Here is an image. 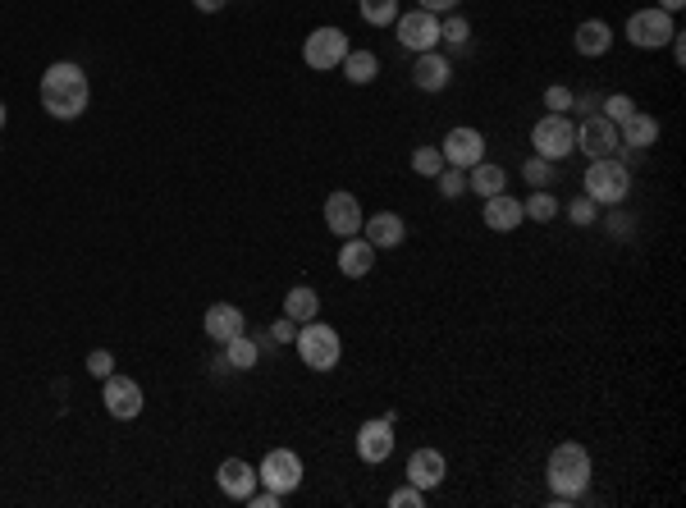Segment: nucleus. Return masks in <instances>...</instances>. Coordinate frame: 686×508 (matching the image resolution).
Wrapping results in <instances>:
<instances>
[{
  "label": "nucleus",
  "instance_id": "obj_1",
  "mask_svg": "<svg viewBox=\"0 0 686 508\" xmlns=\"http://www.w3.org/2000/svg\"><path fill=\"white\" fill-rule=\"evenodd\" d=\"M37 97H42V110L51 119H78L92 101V87H87V74L74 65V60H60L42 74L37 83Z\"/></svg>",
  "mask_w": 686,
  "mask_h": 508
},
{
  "label": "nucleus",
  "instance_id": "obj_2",
  "mask_svg": "<svg viewBox=\"0 0 686 508\" xmlns=\"http://www.w3.org/2000/svg\"><path fill=\"white\" fill-rule=\"evenodd\" d=\"M545 476H549V490H554V504L558 508H568L577 504V495H586L590 486V454H586V444H558L554 454H549L545 463Z\"/></svg>",
  "mask_w": 686,
  "mask_h": 508
},
{
  "label": "nucleus",
  "instance_id": "obj_3",
  "mask_svg": "<svg viewBox=\"0 0 686 508\" xmlns=\"http://www.w3.org/2000/svg\"><path fill=\"white\" fill-rule=\"evenodd\" d=\"M632 193V170L618 161V156H600V161H590L586 170V197L595 206H622Z\"/></svg>",
  "mask_w": 686,
  "mask_h": 508
},
{
  "label": "nucleus",
  "instance_id": "obj_4",
  "mask_svg": "<svg viewBox=\"0 0 686 508\" xmlns=\"http://www.w3.org/2000/svg\"><path fill=\"white\" fill-rule=\"evenodd\" d=\"M298 357H302V367L311 371H334L339 367V357H343V344H339V330H330L325 321H307L298 325Z\"/></svg>",
  "mask_w": 686,
  "mask_h": 508
},
{
  "label": "nucleus",
  "instance_id": "obj_5",
  "mask_svg": "<svg viewBox=\"0 0 686 508\" xmlns=\"http://www.w3.org/2000/svg\"><path fill=\"white\" fill-rule=\"evenodd\" d=\"M531 147H536V156H545V161H563V156L577 152V124H572L568 115H545L536 119V129H531Z\"/></svg>",
  "mask_w": 686,
  "mask_h": 508
},
{
  "label": "nucleus",
  "instance_id": "obj_6",
  "mask_svg": "<svg viewBox=\"0 0 686 508\" xmlns=\"http://www.w3.org/2000/svg\"><path fill=\"white\" fill-rule=\"evenodd\" d=\"M257 486L275 490V495H293L302 486V458L293 449H270L261 458V472H257Z\"/></svg>",
  "mask_w": 686,
  "mask_h": 508
},
{
  "label": "nucleus",
  "instance_id": "obj_7",
  "mask_svg": "<svg viewBox=\"0 0 686 508\" xmlns=\"http://www.w3.org/2000/svg\"><path fill=\"white\" fill-rule=\"evenodd\" d=\"M101 403H106V412L115 417V422H133L147 399H142V385H138V380L115 376V371H110V376L101 380Z\"/></svg>",
  "mask_w": 686,
  "mask_h": 508
},
{
  "label": "nucleus",
  "instance_id": "obj_8",
  "mask_svg": "<svg viewBox=\"0 0 686 508\" xmlns=\"http://www.w3.org/2000/svg\"><path fill=\"white\" fill-rule=\"evenodd\" d=\"M398 28V42L408 46V51H440V14L430 10H408L403 19H394Z\"/></svg>",
  "mask_w": 686,
  "mask_h": 508
},
{
  "label": "nucleus",
  "instance_id": "obj_9",
  "mask_svg": "<svg viewBox=\"0 0 686 508\" xmlns=\"http://www.w3.org/2000/svg\"><path fill=\"white\" fill-rule=\"evenodd\" d=\"M673 19H668L659 5H650V10H636L632 19H627V42L641 46V51H654V46H668V37H673Z\"/></svg>",
  "mask_w": 686,
  "mask_h": 508
},
{
  "label": "nucleus",
  "instance_id": "obj_10",
  "mask_svg": "<svg viewBox=\"0 0 686 508\" xmlns=\"http://www.w3.org/2000/svg\"><path fill=\"white\" fill-rule=\"evenodd\" d=\"M348 51H353V46H348V37H343L339 28H316V33L307 37V46H302V60H307L311 69L330 74V69L343 65V55Z\"/></svg>",
  "mask_w": 686,
  "mask_h": 508
},
{
  "label": "nucleus",
  "instance_id": "obj_11",
  "mask_svg": "<svg viewBox=\"0 0 686 508\" xmlns=\"http://www.w3.org/2000/svg\"><path fill=\"white\" fill-rule=\"evenodd\" d=\"M622 142H618V124H609L604 115H586L577 124V152H586L590 161H600V156H613Z\"/></svg>",
  "mask_w": 686,
  "mask_h": 508
},
{
  "label": "nucleus",
  "instance_id": "obj_12",
  "mask_svg": "<svg viewBox=\"0 0 686 508\" xmlns=\"http://www.w3.org/2000/svg\"><path fill=\"white\" fill-rule=\"evenodd\" d=\"M444 165H453V170H472L476 161H485V138L481 129H449V138H444Z\"/></svg>",
  "mask_w": 686,
  "mask_h": 508
},
{
  "label": "nucleus",
  "instance_id": "obj_13",
  "mask_svg": "<svg viewBox=\"0 0 686 508\" xmlns=\"http://www.w3.org/2000/svg\"><path fill=\"white\" fill-rule=\"evenodd\" d=\"M394 454V417H376V422L357 426V458L362 463H385Z\"/></svg>",
  "mask_w": 686,
  "mask_h": 508
},
{
  "label": "nucleus",
  "instance_id": "obj_14",
  "mask_svg": "<svg viewBox=\"0 0 686 508\" xmlns=\"http://www.w3.org/2000/svg\"><path fill=\"white\" fill-rule=\"evenodd\" d=\"M362 206H357V197L353 193H330L325 197V225H330V234H339V238H353V234H362Z\"/></svg>",
  "mask_w": 686,
  "mask_h": 508
},
{
  "label": "nucleus",
  "instance_id": "obj_15",
  "mask_svg": "<svg viewBox=\"0 0 686 508\" xmlns=\"http://www.w3.org/2000/svg\"><path fill=\"white\" fill-rule=\"evenodd\" d=\"M362 229H366V243L376 252H385V248H403V238H408V225H403V216H394V211H376L371 220H362Z\"/></svg>",
  "mask_w": 686,
  "mask_h": 508
},
{
  "label": "nucleus",
  "instance_id": "obj_16",
  "mask_svg": "<svg viewBox=\"0 0 686 508\" xmlns=\"http://www.w3.org/2000/svg\"><path fill=\"white\" fill-rule=\"evenodd\" d=\"M412 83H417L421 92H444V87L453 83L449 55H440V51H421V55H417V65H412Z\"/></svg>",
  "mask_w": 686,
  "mask_h": 508
},
{
  "label": "nucleus",
  "instance_id": "obj_17",
  "mask_svg": "<svg viewBox=\"0 0 686 508\" xmlns=\"http://www.w3.org/2000/svg\"><path fill=\"white\" fill-rule=\"evenodd\" d=\"M215 481H220V495H229V499L243 504V499L257 490V467L243 463V458H225L220 472H215Z\"/></svg>",
  "mask_w": 686,
  "mask_h": 508
},
{
  "label": "nucleus",
  "instance_id": "obj_18",
  "mask_svg": "<svg viewBox=\"0 0 686 508\" xmlns=\"http://www.w3.org/2000/svg\"><path fill=\"white\" fill-rule=\"evenodd\" d=\"M481 220L494 229V234H513V229L526 220V211H522V202H517L513 193H494V197H485V216Z\"/></svg>",
  "mask_w": 686,
  "mask_h": 508
},
{
  "label": "nucleus",
  "instance_id": "obj_19",
  "mask_svg": "<svg viewBox=\"0 0 686 508\" xmlns=\"http://www.w3.org/2000/svg\"><path fill=\"white\" fill-rule=\"evenodd\" d=\"M449 476V463H444L440 449H417V454L408 458V481L421 490H435Z\"/></svg>",
  "mask_w": 686,
  "mask_h": 508
},
{
  "label": "nucleus",
  "instance_id": "obj_20",
  "mask_svg": "<svg viewBox=\"0 0 686 508\" xmlns=\"http://www.w3.org/2000/svg\"><path fill=\"white\" fill-rule=\"evenodd\" d=\"M371 266H376V248H371V243H366L362 234L343 238V248H339V271L348 275V280H362V275H371Z\"/></svg>",
  "mask_w": 686,
  "mask_h": 508
},
{
  "label": "nucleus",
  "instance_id": "obj_21",
  "mask_svg": "<svg viewBox=\"0 0 686 508\" xmlns=\"http://www.w3.org/2000/svg\"><path fill=\"white\" fill-rule=\"evenodd\" d=\"M202 330L215 339V344H229L234 335H243V312H238L234 303H215V307H206Z\"/></svg>",
  "mask_w": 686,
  "mask_h": 508
},
{
  "label": "nucleus",
  "instance_id": "obj_22",
  "mask_svg": "<svg viewBox=\"0 0 686 508\" xmlns=\"http://www.w3.org/2000/svg\"><path fill=\"white\" fill-rule=\"evenodd\" d=\"M618 142H627V147H636V152H645V147H654L659 142V119L654 115H641V110H632V115L618 124Z\"/></svg>",
  "mask_w": 686,
  "mask_h": 508
},
{
  "label": "nucleus",
  "instance_id": "obj_23",
  "mask_svg": "<svg viewBox=\"0 0 686 508\" xmlns=\"http://www.w3.org/2000/svg\"><path fill=\"white\" fill-rule=\"evenodd\" d=\"M572 46H577V55H586V60H595V55H604L613 46V28L604 19H586L577 28V37H572Z\"/></svg>",
  "mask_w": 686,
  "mask_h": 508
},
{
  "label": "nucleus",
  "instance_id": "obj_24",
  "mask_svg": "<svg viewBox=\"0 0 686 508\" xmlns=\"http://www.w3.org/2000/svg\"><path fill=\"white\" fill-rule=\"evenodd\" d=\"M504 184H508L504 165L476 161L472 170H467V193H476V197H494V193H504Z\"/></svg>",
  "mask_w": 686,
  "mask_h": 508
},
{
  "label": "nucleus",
  "instance_id": "obj_25",
  "mask_svg": "<svg viewBox=\"0 0 686 508\" xmlns=\"http://www.w3.org/2000/svg\"><path fill=\"white\" fill-rule=\"evenodd\" d=\"M284 316H293V321H298V325L316 321V316H321V293H316V289H307V284H298V289H289V293H284Z\"/></svg>",
  "mask_w": 686,
  "mask_h": 508
},
{
  "label": "nucleus",
  "instance_id": "obj_26",
  "mask_svg": "<svg viewBox=\"0 0 686 508\" xmlns=\"http://www.w3.org/2000/svg\"><path fill=\"white\" fill-rule=\"evenodd\" d=\"M339 69L348 74V83H357V87H366V83H376L380 78V60L371 51H348Z\"/></svg>",
  "mask_w": 686,
  "mask_h": 508
},
{
  "label": "nucleus",
  "instance_id": "obj_27",
  "mask_svg": "<svg viewBox=\"0 0 686 508\" xmlns=\"http://www.w3.org/2000/svg\"><path fill=\"white\" fill-rule=\"evenodd\" d=\"M225 348V362H229V371H247V367H257V357H261V344L257 339H247V335H234L229 344H220Z\"/></svg>",
  "mask_w": 686,
  "mask_h": 508
},
{
  "label": "nucleus",
  "instance_id": "obj_28",
  "mask_svg": "<svg viewBox=\"0 0 686 508\" xmlns=\"http://www.w3.org/2000/svg\"><path fill=\"white\" fill-rule=\"evenodd\" d=\"M357 10H362V19L371 23V28H389V23L398 19V0H362Z\"/></svg>",
  "mask_w": 686,
  "mask_h": 508
},
{
  "label": "nucleus",
  "instance_id": "obj_29",
  "mask_svg": "<svg viewBox=\"0 0 686 508\" xmlns=\"http://www.w3.org/2000/svg\"><path fill=\"white\" fill-rule=\"evenodd\" d=\"M522 211H526L531 220H545V225H549V220L558 216V197L545 193V188H536V193H531V197L522 202Z\"/></svg>",
  "mask_w": 686,
  "mask_h": 508
},
{
  "label": "nucleus",
  "instance_id": "obj_30",
  "mask_svg": "<svg viewBox=\"0 0 686 508\" xmlns=\"http://www.w3.org/2000/svg\"><path fill=\"white\" fill-rule=\"evenodd\" d=\"M412 170L426 174V179H435V174L444 170V152L440 147H417V152H412Z\"/></svg>",
  "mask_w": 686,
  "mask_h": 508
},
{
  "label": "nucleus",
  "instance_id": "obj_31",
  "mask_svg": "<svg viewBox=\"0 0 686 508\" xmlns=\"http://www.w3.org/2000/svg\"><path fill=\"white\" fill-rule=\"evenodd\" d=\"M467 37H472V23L462 19V14H449V19L440 23V42H449V46H467Z\"/></svg>",
  "mask_w": 686,
  "mask_h": 508
},
{
  "label": "nucleus",
  "instance_id": "obj_32",
  "mask_svg": "<svg viewBox=\"0 0 686 508\" xmlns=\"http://www.w3.org/2000/svg\"><path fill=\"white\" fill-rule=\"evenodd\" d=\"M522 179H526V184H536V188L554 184V161H545V156H531V161L522 165Z\"/></svg>",
  "mask_w": 686,
  "mask_h": 508
},
{
  "label": "nucleus",
  "instance_id": "obj_33",
  "mask_svg": "<svg viewBox=\"0 0 686 508\" xmlns=\"http://www.w3.org/2000/svg\"><path fill=\"white\" fill-rule=\"evenodd\" d=\"M435 184H440V197H462V193H467V170L444 165V170L435 174Z\"/></svg>",
  "mask_w": 686,
  "mask_h": 508
},
{
  "label": "nucleus",
  "instance_id": "obj_34",
  "mask_svg": "<svg viewBox=\"0 0 686 508\" xmlns=\"http://www.w3.org/2000/svg\"><path fill=\"white\" fill-rule=\"evenodd\" d=\"M632 110H636V101H632V97H622V92L604 97V119H609V124H622V119L632 115Z\"/></svg>",
  "mask_w": 686,
  "mask_h": 508
},
{
  "label": "nucleus",
  "instance_id": "obj_35",
  "mask_svg": "<svg viewBox=\"0 0 686 508\" xmlns=\"http://www.w3.org/2000/svg\"><path fill=\"white\" fill-rule=\"evenodd\" d=\"M389 504H394V508H426V490L408 481V486H398L394 495H389Z\"/></svg>",
  "mask_w": 686,
  "mask_h": 508
},
{
  "label": "nucleus",
  "instance_id": "obj_36",
  "mask_svg": "<svg viewBox=\"0 0 686 508\" xmlns=\"http://www.w3.org/2000/svg\"><path fill=\"white\" fill-rule=\"evenodd\" d=\"M545 110H549V115H563V110H572V92H568V87H545Z\"/></svg>",
  "mask_w": 686,
  "mask_h": 508
},
{
  "label": "nucleus",
  "instance_id": "obj_37",
  "mask_svg": "<svg viewBox=\"0 0 686 508\" xmlns=\"http://www.w3.org/2000/svg\"><path fill=\"white\" fill-rule=\"evenodd\" d=\"M568 216H572V225H595V202H590V197H577V202L568 206Z\"/></svg>",
  "mask_w": 686,
  "mask_h": 508
},
{
  "label": "nucleus",
  "instance_id": "obj_38",
  "mask_svg": "<svg viewBox=\"0 0 686 508\" xmlns=\"http://www.w3.org/2000/svg\"><path fill=\"white\" fill-rule=\"evenodd\" d=\"M270 339H275V344H293V339H298V321H293V316H279V321L270 325Z\"/></svg>",
  "mask_w": 686,
  "mask_h": 508
},
{
  "label": "nucleus",
  "instance_id": "obj_39",
  "mask_svg": "<svg viewBox=\"0 0 686 508\" xmlns=\"http://www.w3.org/2000/svg\"><path fill=\"white\" fill-rule=\"evenodd\" d=\"M87 371H92V376H97V380H106L110 371H115V357H110L106 348H97V353L87 357Z\"/></svg>",
  "mask_w": 686,
  "mask_h": 508
},
{
  "label": "nucleus",
  "instance_id": "obj_40",
  "mask_svg": "<svg viewBox=\"0 0 686 508\" xmlns=\"http://www.w3.org/2000/svg\"><path fill=\"white\" fill-rule=\"evenodd\" d=\"M279 499H284V495H275V490H266V486H261V495H257V490H252V495H247L243 504H252V508H279Z\"/></svg>",
  "mask_w": 686,
  "mask_h": 508
},
{
  "label": "nucleus",
  "instance_id": "obj_41",
  "mask_svg": "<svg viewBox=\"0 0 686 508\" xmlns=\"http://www.w3.org/2000/svg\"><path fill=\"white\" fill-rule=\"evenodd\" d=\"M421 10H430V14H453V10H458V0H421Z\"/></svg>",
  "mask_w": 686,
  "mask_h": 508
},
{
  "label": "nucleus",
  "instance_id": "obj_42",
  "mask_svg": "<svg viewBox=\"0 0 686 508\" xmlns=\"http://www.w3.org/2000/svg\"><path fill=\"white\" fill-rule=\"evenodd\" d=\"M193 5H197V10H202V14H220V10H225V5H229V0H193Z\"/></svg>",
  "mask_w": 686,
  "mask_h": 508
},
{
  "label": "nucleus",
  "instance_id": "obj_43",
  "mask_svg": "<svg viewBox=\"0 0 686 508\" xmlns=\"http://www.w3.org/2000/svg\"><path fill=\"white\" fill-rule=\"evenodd\" d=\"M682 5H686V0H659V10H664V14H673V10H682Z\"/></svg>",
  "mask_w": 686,
  "mask_h": 508
},
{
  "label": "nucleus",
  "instance_id": "obj_44",
  "mask_svg": "<svg viewBox=\"0 0 686 508\" xmlns=\"http://www.w3.org/2000/svg\"><path fill=\"white\" fill-rule=\"evenodd\" d=\"M0 129H5V101H0Z\"/></svg>",
  "mask_w": 686,
  "mask_h": 508
}]
</instances>
